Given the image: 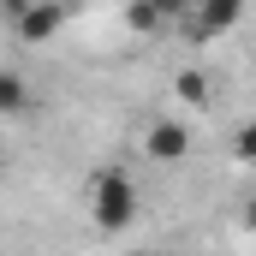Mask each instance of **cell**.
Listing matches in <instances>:
<instances>
[{
  "label": "cell",
  "mask_w": 256,
  "mask_h": 256,
  "mask_svg": "<svg viewBox=\"0 0 256 256\" xmlns=\"http://www.w3.org/2000/svg\"><path fill=\"white\" fill-rule=\"evenodd\" d=\"M137 208H143V196H137L126 167H102L90 179V220H96V232H126L137 220Z\"/></svg>",
  "instance_id": "obj_1"
},
{
  "label": "cell",
  "mask_w": 256,
  "mask_h": 256,
  "mask_svg": "<svg viewBox=\"0 0 256 256\" xmlns=\"http://www.w3.org/2000/svg\"><path fill=\"white\" fill-rule=\"evenodd\" d=\"M191 149H196L191 120H179V114H161V120H149V126H143V161L179 167V161H191Z\"/></svg>",
  "instance_id": "obj_2"
},
{
  "label": "cell",
  "mask_w": 256,
  "mask_h": 256,
  "mask_svg": "<svg viewBox=\"0 0 256 256\" xmlns=\"http://www.w3.org/2000/svg\"><path fill=\"white\" fill-rule=\"evenodd\" d=\"M238 18H244V0H196L179 30H185L191 42H208V36H226Z\"/></svg>",
  "instance_id": "obj_3"
},
{
  "label": "cell",
  "mask_w": 256,
  "mask_h": 256,
  "mask_svg": "<svg viewBox=\"0 0 256 256\" xmlns=\"http://www.w3.org/2000/svg\"><path fill=\"white\" fill-rule=\"evenodd\" d=\"M60 24H66V0H36V6L24 12L18 36H24V42H48V36H54Z\"/></svg>",
  "instance_id": "obj_4"
},
{
  "label": "cell",
  "mask_w": 256,
  "mask_h": 256,
  "mask_svg": "<svg viewBox=\"0 0 256 256\" xmlns=\"http://www.w3.org/2000/svg\"><path fill=\"white\" fill-rule=\"evenodd\" d=\"M173 96H179L191 114H196V108H208V78H202L196 66H191V72H179V78H173Z\"/></svg>",
  "instance_id": "obj_5"
},
{
  "label": "cell",
  "mask_w": 256,
  "mask_h": 256,
  "mask_svg": "<svg viewBox=\"0 0 256 256\" xmlns=\"http://www.w3.org/2000/svg\"><path fill=\"white\" fill-rule=\"evenodd\" d=\"M0 114H24V78L18 72L0 78Z\"/></svg>",
  "instance_id": "obj_6"
},
{
  "label": "cell",
  "mask_w": 256,
  "mask_h": 256,
  "mask_svg": "<svg viewBox=\"0 0 256 256\" xmlns=\"http://www.w3.org/2000/svg\"><path fill=\"white\" fill-rule=\"evenodd\" d=\"M232 155H238L244 167H256V120H250V126H238V137H232Z\"/></svg>",
  "instance_id": "obj_7"
},
{
  "label": "cell",
  "mask_w": 256,
  "mask_h": 256,
  "mask_svg": "<svg viewBox=\"0 0 256 256\" xmlns=\"http://www.w3.org/2000/svg\"><path fill=\"white\" fill-rule=\"evenodd\" d=\"M244 220H250V226H256V202H250V208H244Z\"/></svg>",
  "instance_id": "obj_8"
}]
</instances>
